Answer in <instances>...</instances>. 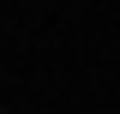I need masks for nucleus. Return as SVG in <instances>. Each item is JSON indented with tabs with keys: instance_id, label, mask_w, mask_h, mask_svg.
Segmentation results:
<instances>
[{
	"instance_id": "nucleus-1",
	"label": "nucleus",
	"mask_w": 120,
	"mask_h": 114,
	"mask_svg": "<svg viewBox=\"0 0 120 114\" xmlns=\"http://www.w3.org/2000/svg\"><path fill=\"white\" fill-rule=\"evenodd\" d=\"M0 114H6V108H0Z\"/></svg>"
}]
</instances>
